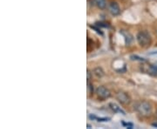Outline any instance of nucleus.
Masks as SVG:
<instances>
[{
    "mask_svg": "<svg viewBox=\"0 0 157 129\" xmlns=\"http://www.w3.org/2000/svg\"><path fill=\"white\" fill-rule=\"evenodd\" d=\"M135 110L141 116L147 117L152 113V106L147 101H140L135 105Z\"/></svg>",
    "mask_w": 157,
    "mask_h": 129,
    "instance_id": "obj_1",
    "label": "nucleus"
},
{
    "mask_svg": "<svg viewBox=\"0 0 157 129\" xmlns=\"http://www.w3.org/2000/svg\"><path fill=\"white\" fill-rule=\"evenodd\" d=\"M136 40L141 47H148L151 45L152 38L147 31H140L136 35Z\"/></svg>",
    "mask_w": 157,
    "mask_h": 129,
    "instance_id": "obj_2",
    "label": "nucleus"
},
{
    "mask_svg": "<svg viewBox=\"0 0 157 129\" xmlns=\"http://www.w3.org/2000/svg\"><path fill=\"white\" fill-rule=\"evenodd\" d=\"M96 93L99 98H101V100H107L108 99L110 96H111V93L110 91L107 89V87L101 85V86H99L97 89H96Z\"/></svg>",
    "mask_w": 157,
    "mask_h": 129,
    "instance_id": "obj_3",
    "label": "nucleus"
},
{
    "mask_svg": "<svg viewBox=\"0 0 157 129\" xmlns=\"http://www.w3.org/2000/svg\"><path fill=\"white\" fill-rule=\"evenodd\" d=\"M116 99L122 105H128L130 101H131V99H130L129 95L125 92H119V93H116Z\"/></svg>",
    "mask_w": 157,
    "mask_h": 129,
    "instance_id": "obj_4",
    "label": "nucleus"
},
{
    "mask_svg": "<svg viewBox=\"0 0 157 129\" xmlns=\"http://www.w3.org/2000/svg\"><path fill=\"white\" fill-rule=\"evenodd\" d=\"M108 11L113 16H117L121 12V9H120V6L116 2H111L108 5Z\"/></svg>",
    "mask_w": 157,
    "mask_h": 129,
    "instance_id": "obj_5",
    "label": "nucleus"
},
{
    "mask_svg": "<svg viewBox=\"0 0 157 129\" xmlns=\"http://www.w3.org/2000/svg\"><path fill=\"white\" fill-rule=\"evenodd\" d=\"M109 107H110V108L112 109L113 112H120V113H121L122 115H126V113H125V112H124L123 110L119 107L118 105H116L115 103H110V104H109Z\"/></svg>",
    "mask_w": 157,
    "mask_h": 129,
    "instance_id": "obj_6",
    "label": "nucleus"
},
{
    "mask_svg": "<svg viewBox=\"0 0 157 129\" xmlns=\"http://www.w3.org/2000/svg\"><path fill=\"white\" fill-rule=\"evenodd\" d=\"M94 2L100 9H105L107 6V0H94Z\"/></svg>",
    "mask_w": 157,
    "mask_h": 129,
    "instance_id": "obj_7",
    "label": "nucleus"
},
{
    "mask_svg": "<svg viewBox=\"0 0 157 129\" xmlns=\"http://www.w3.org/2000/svg\"><path fill=\"white\" fill-rule=\"evenodd\" d=\"M94 74L97 78H102L105 75V73L101 67H96L94 69Z\"/></svg>",
    "mask_w": 157,
    "mask_h": 129,
    "instance_id": "obj_8",
    "label": "nucleus"
},
{
    "mask_svg": "<svg viewBox=\"0 0 157 129\" xmlns=\"http://www.w3.org/2000/svg\"><path fill=\"white\" fill-rule=\"evenodd\" d=\"M148 73L151 74L153 76H157V65H153V66H150L148 67Z\"/></svg>",
    "mask_w": 157,
    "mask_h": 129,
    "instance_id": "obj_9",
    "label": "nucleus"
},
{
    "mask_svg": "<svg viewBox=\"0 0 157 129\" xmlns=\"http://www.w3.org/2000/svg\"><path fill=\"white\" fill-rule=\"evenodd\" d=\"M87 91H88L89 94H92L93 92H94V86H93V85L91 84L89 81H87Z\"/></svg>",
    "mask_w": 157,
    "mask_h": 129,
    "instance_id": "obj_10",
    "label": "nucleus"
},
{
    "mask_svg": "<svg viewBox=\"0 0 157 129\" xmlns=\"http://www.w3.org/2000/svg\"><path fill=\"white\" fill-rule=\"evenodd\" d=\"M130 58H131L132 59H134V60H139V61H144V60H145L143 58H140V57L136 56V55H132Z\"/></svg>",
    "mask_w": 157,
    "mask_h": 129,
    "instance_id": "obj_11",
    "label": "nucleus"
},
{
    "mask_svg": "<svg viewBox=\"0 0 157 129\" xmlns=\"http://www.w3.org/2000/svg\"><path fill=\"white\" fill-rule=\"evenodd\" d=\"M97 120H99V121H107V120H110V119L109 118H97Z\"/></svg>",
    "mask_w": 157,
    "mask_h": 129,
    "instance_id": "obj_12",
    "label": "nucleus"
},
{
    "mask_svg": "<svg viewBox=\"0 0 157 129\" xmlns=\"http://www.w3.org/2000/svg\"><path fill=\"white\" fill-rule=\"evenodd\" d=\"M92 78V74H91V72H90L89 70L87 71V81H89L90 79Z\"/></svg>",
    "mask_w": 157,
    "mask_h": 129,
    "instance_id": "obj_13",
    "label": "nucleus"
},
{
    "mask_svg": "<svg viewBox=\"0 0 157 129\" xmlns=\"http://www.w3.org/2000/svg\"><path fill=\"white\" fill-rule=\"evenodd\" d=\"M152 126H153V127H157V124H152Z\"/></svg>",
    "mask_w": 157,
    "mask_h": 129,
    "instance_id": "obj_14",
    "label": "nucleus"
}]
</instances>
